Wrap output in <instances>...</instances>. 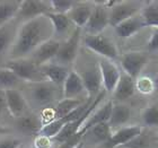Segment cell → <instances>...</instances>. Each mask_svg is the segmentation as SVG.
<instances>
[{
    "label": "cell",
    "mask_w": 158,
    "mask_h": 148,
    "mask_svg": "<svg viewBox=\"0 0 158 148\" xmlns=\"http://www.w3.org/2000/svg\"><path fill=\"white\" fill-rule=\"evenodd\" d=\"M147 48L149 51H158V27H155L152 31L150 39L147 43Z\"/></svg>",
    "instance_id": "35"
},
{
    "label": "cell",
    "mask_w": 158,
    "mask_h": 148,
    "mask_svg": "<svg viewBox=\"0 0 158 148\" xmlns=\"http://www.w3.org/2000/svg\"><path fill=\"white\" fill-rule=\"evenodd\" d=\"M84 91L85 88L80 75L76 71H69L62 85L63 99H78Z\"/></svg>",
    "instance_id": "17"
},
{
    "label": "cell",
    "mask_w": 158,
    "mask_h": 148,
    "mask_svg": "<svg viewBox=\"0 0 158 148\" xmlns=\"http://www.w3.org/2000/svg\"><path fill=\"white\" fill-rule=\"evenodd\" d=\"M6 95L7 110L14 118H19L24 114L27 109V103L22 95V93L17 89H5Z\"/></svg>",
    "instance_id": "14"
},
{
    "label": "cell",
    "mask_w": 158,
    "mask_h": 148,
    "mask_svg": "<svg viewBox=\"0 0 158 148\" xmlns=\"http://www.w3.org/2000/svg\"><path fill=\"white\" fill-rule=\"evenodd\" d=\"M11 30L8 25L0 27V53L5 52L11 44Z\"/></svg>",
    "instance_id": "33"
},
{
    "label": "cell",
    "mask_w": 158,
    "mask_h": 148,
    "mask_svg": "<svg viewBox=\"0 0 158 148\" xmlns=\"http://www.w3.org/2000/svg\"><path fill=\"white\" fill-rule=\"evenodd\" d=\"M56 87L58 86L53 85L52 82L44 80V82H34L32 87L31 96L35 103L39 105H46L54 101L56 94Z\"/></svg>",
    "instance_id": "11"
},
{
    "label": "cell",
    "mask_w": 158,
    "mask_h": 148,
    "mask_svg": "<svg viewBox=\"0 0 158 148\" xmlns=\"http://www.w3.org/2000/svg\"><path fill=\"white\" fill-rule=\"evenodd\" d=\"M54 35L52 23L44 15L22 24L16 39L11 44L10 57L13 59H24L30 56L41 44L52 39Z\"/></svg>",
    "instance_id": "1"
},
{
    "label": "cell",
    "mask_w": 158,
    "mask_h": 148,
    "mask_svg": "<svg viewBox=\"0 0 158 148\" xmlns=\"http://www.w3.org/2000/svg\"><path fill=\"white\" fill-rule=\"evenodd\" d=\"M135 89L141 94H152L156 89L155 82L149 77H138L135 80Z\"/></svg>",
    "instance_id": "30"
},
{
    "label": "cell",
    "mask_w": 158,
    "mask_h": 148,
    "mask_svg": "<svg viewBox=\"0 0 158 148\" xmlns=\"http://www.w3.org/2000/svg\"><path fill=\"white\" fill-rule=\"evenodd\" d=\"M7 109V102H6V95H5V91L0 89V114Z\"/></svg>",
    "instance_id": "37"
},
{
    "label": "cell",
    "mask_w": 158,
    "mask_h": 148,
    "mask_svg": "<svg viewBox=\"0 0 158 148\" xmlns=\"http://www.w3.org/2000/svg\"><path fill=\"white\" fill-rule=\"evenodd\" d=\"M82 103L84 102L80 99H62L54 108V116L56 119L63 118L81 105Z\"/></svg>",
    "instance_id": "26"
},
{
    "label": "cell",
    "mask_w": 158,
    "mask_h": 148,
    "mask_svg": "<svg viewBox=\"0 0 158 148\" xmlns=\"http://www.w3.org/2000/svg\"><path fill=\"white\" fill-rule=\"evenodd\" d=\"M52 13L50 1H40V0H25L20 1L19 10L16 17L18 19L24 20V23L46 14Z\"/></svg>",
    "instance_id": "5"
},
{
    "label": "cell",
    "mask_w": 158,
    "mask_h": 148,
    "mask_svg": "<svg viewBox=\"0 0 158 148\" xmlns=\"http://www.w3.org/2000/svg\"><path fill=\"white\" fill-rule=\"evenodd\" d=\"M16 125H17V129L20 132H23V133L28 136L35 135V133L39 135L40 130L42 129L41 120L37 119L36 116H33V115H30V114L22 115L19 118H17Z\"/></svg>",
    "instance_id": "23"
},
{
    "label": "cell",
    "mask_w": 158,
    "mask_h": 148,
    "mask_svg": "<svg viewBox=\"0 0 158 148\" xmlns=\"http://www.w3.org/2000/svg\"><path fill=\"white\" fill-rule=\"evenodd\" d=\"M60 42L56 40H49L37 48L32 53V60L37 67H41L43 65H46L48 61L56 58V53L59 51Z\"/></svg>",
    "instance_id": "12"
},
{
    "label": "cell",
    "mask_w": 158,
    "mask_h": 148,
    "mask_svg": "<svg viewBox=\"0 0 158 148\" xmlns=\"http://www.w3.org/2000/svg\"><path fill=\"white\" fill-rule=\"evenodd\" d=\"M142 132L140 125H130V127H122L118 128L115 132H112L111 138L103 144L102 148H118L128 144L130 140L135 138Z\"/></svg>",
    "instance_id": "9"
},
{
    "label": "cell",
    "mask_w": 158,
    "mask_h": 148,
    "mask_svg": "<svg viewBox=\"0 0 158 148\" xmlns=\"http://www.w3.org/2000/svg\"><path fill=\"white\" fill-rule=\"evenodd\" d=\"M84 43L89 50L104 57L107 60H114L118 57V49L114 45V43L110 41L107 37L103 36L102 34H97V35L87 34L84 39Z\"/></svg>",
    "instance_id": "3"
},
{
    "label": "cell",
    "mask_w": 158,
    "mask_h": 148,
    "mask_svg": "<svg viewBox=\"0 0 158 148\" xmlns=\"http://www.w3.org/2000/svg\"><path fill=\"white\" fill-rule=\"evenodd\" d=\"M80 77L84 84V88L88 94V99H94L101 93L102 87V78L98 67L86 70L80 75Z\"/></svg>",
    "instance_id": "13"
},
{
    "label": "cell",
    "mask_w": 158,
    "mask_h": 148,
    "mask_svg": "<svg viewBox=\"0 0 158 148\" xmlns=\"http://www.w3.org/2000/svg\"><path fill=\"white\" fill-rule=\"evenodd\" d=\"M34 145L36 148H50L51 147V139L39 135L34 142Z\"/></svg>",
    "instance_id": "36"
},
{
    "label": "cell",
    "mask_w": 158,
    "mask_h": 148,
    "mask_svg": "<svg viewBox=\"0 0 158 148\" xmlns=\"http://www.w3.org/2000/svg\"><path fill=\"white\" fill-rule=\"evenodd\" d=\"M20 79L17 77L11 70L7 68H1L0 69V87L5 89H15Z\"/></svg>",
    "instance_id": "28"
},
{
    "label": "cell",
    "mask_w": 158,
    "mask_h": 148,
    "mask_svg": "<svg viewBox=\"0 0 158 148\" xmlns=\"http://www.w3.org/2000/svg\"><path fill=\"white\" fill-rule=\"evenodd\" d=\"M139 6L133 1H115L111 7V13L109 14V24L115 27L118 24L124 22L130 17L137 15Z\"/></svg>",
    "instance_id": "6"
},
{
    "label": "cell",
    "mask_w": 158,
    "mask_h": 148,
    "mask_svg": "<svg viewBox=\"0 0 158 148\" xmlns=\"http://www.w3.org/2000/svg\"><path fill=\"white\" fill-rule=\"evenodd\" d=\"M50 19V22L52 23L53 30H54V34L56 35H64V34L69 31L71 22L68 18L67 15L63 14H54V13H49L45 15Z\"/></svg>",
    "instance_id": "25"
},
{
    "label": "cell",
    "mask_w": 158,
    "mask_h": 148,
    "mask_svg": "<svg viewBox=\"0 0 158 148\" xmlns=\"http://www.w3.org/2000/svg\"><path fill=\"white\" fill-rule=\"evenodd\" d=\"M93 9L94 6L90 2H76L71 10L67 14V16L71 23L76 25L77 28H81L87 24Z\"/></svg>",
    "instance_id": "15"
},
{
    "label": "cell",
    "mask_w": 158,
    "mask_h": 148,
    "mask_svg": "<svg viewBox=\"0 0 158 148\" xmlns=\"http://www.w3.org/2000/svg\"><path fill=\"white\" fill-rule=\"evenodd\" d=\"M111 136H112V129L107 122H104V123H99V125H96L88 129L82 137V142H89L103 145L111 138Z\"/></svg>",
    "instance_id": "20"
},
{
    "label": "cell",
    "mask_w": 158,
    "mask_h": 148,
    "mask_svg": "<svg viewBox=\"0 0 158 148\" xmlns=\"http://www.w3.org/2000/svg\"><path fill=\"white\" fill-rule=\"evenodd\" d=\"M131 116V111L130 108L124 104H113L111 115L107 123L112 128H118L121 125H125L130 120Z\"/></svg>",
    "instance_id": "22"
},
{
    "label": "cell",
    "mask_w": 158,
    "mask_h": 148,
    "mask_svg": "<svg viewBox=\"0 0 158 148\" xmlns=\"http://www.w3.org/2000/svg\"><path fill=\"white\" fill-rule=\"evenodd\" d=\"M112 106H113V102L112 101H109V102L105 103L103 106H101L98 110H95L92 114L89 115V118L86 120V122L82 125L81 128L79 129L78 131L79 133H81L84 136L85 132L88 129L92 128V127L109 121L110 115H111V111H112Z\"/></svg>",
    "instance_id": "18"
},
{
    "label": "cell",
    "mask_w": 158,
    "mask_h": 148,
    "mask_svg": "<svg viewBox=\"0 0 158 148\" xmlns=\"http://www.w3.org/2000/svg\"><path fill=\"white\" fill-rule=\"evenodd\" d=\"M79 41H80V28L76 27L64 42L60 43L59 51L54 58L58 61V65L66 67V65L73 62L78 52Z\"/></svg>",
    "instance_id": "4"
},
{
    "label": "cell",
    "mask_w": 158,
    "mask_h": 148,
    "mask_svg": "<svg viewBox=\"0 0 158 148\" xmlns=\"http://www.w3.org/2000/svg\"><path fill=\"white\" fill-rule=\"evenodd\" d=\"M40 71L48 82H52L56 86H62L67 76L69 74V70L67 67L60 66L58 63H49L43 65L40 67Z\"/></svg>",
    "instance_id": "16"
},
{
    "label": "cell",
    "mask_w": 158,
    "mask_h": 148,
    "mask_svg": "<svg viewBox=\"0 0 158 148\" xmlns=\"http://www.w3.org/2000/svg\"><path fill=\"white\" fill-rule=\"evenodd\" d=\"M51 3V9L54 14H63L67 15L71 8L75 6L76 1H69V0H52Z\"/></svg>",
    "instance_id": "31"
},
{
    "label": "cell",
    "mask_w": 158,
    "mask_h": 148,
    "mask_svg": "<svg viewBox=\"0 0 158 148\" xmlns=\"http://www.w3.org/2000/svg\"><path fill=\"white\" fill-rule=\"evenodd\" d=\"M135 91V80L129 77L127 74H121L120 79L118 82L115 89L113 91L114 93V99L118 101H124L127 99H130Z\"/></svg>",
    "instance_id": "21"
},
{
    "label": "cell",
    "mask_w": 158,
    "mask_h": 148,
    "mask_svg": "<svg viewBox=\"0 0 158 148\" xmlns=\"http://www.w3.org/2000/svg\"><path fill=\"white\" fill-rule=\"evenodd\" d=\"M98 69L102 78V85L105 92H113L120 79V70L110 60L103 59L98 62Z\"/></svg>",
    "instance_id": "10"
},
{
    "label": "cell",
    "mask_w": 158,
    "mask_h": 148,
    "mask_svg": "<svg viewBox=\"0 0 158 148\" xmlns=\"http://www.w3.org/2000/svg\"><path fill=\"white\" fill-rule=\"evenodd\" d=\"M109 24V13L106 7L101 5H95L94 9L92 11V15L89 17L88 22L85 25V28L87 31L88 35H97L101 34L105 30Z\"/></svg>",
    "instance_id": "8"
},
{
    "label": "cell",
    "mask_w": 158,
    "mask_h": 148,
    "mask_svg": "<svg viewBox=\"0 0 158 148\" xmlns=\"http://www.w3.org/2000/svg\"><path fill=\"white\" fill-rule=\"evenodd\" d=\"M22 142L19 139L15 138H5L0 139V148H19Z\"/></svg>",
    "instance_id": "34"
},
{
    "label": "cell",
    "mask_w": 158,
    "mask_h": 148,
    "mask_svg": "<svg viewBox=\"0 0 158 148\" xmlns=\"http://www.w3.org/2000/svg\"><path fill=\"white\" fill-rule=\"evenodd\" d=\"M19 7L20 1H0V27L16 17Z\"/></svg>",
    "instance_id": "24"
},
{
    "label": "cell",
    "mask_w": 158,
    "mask_h": 148,
    "mask_svg": "<svg viewBox=\"0 0 158 148\" xmlns=\"http://www.w3.org/2000/svg\"><path fill=\"white\" fill-rule=\"evenodd\" d=\"M5 68L11 70L20 80L31 82L33 84L45 80L40 71V67H37L32 59H13L8 61Z\"/></svg>",
    "instance_id": "2"
},
{
    "label": "cell",
    "mask_w": 158,
    "mask_h": 148,
    "mask_svg": "<svg viewBox=\"0 0 158 148\" xmlns=\"http://www.w3.org/2000/svg\"><path fill=\"white\" fill-rule=\"evenodd\" d=\"M147 57L142 52H131L125 53L121 59V66L122 69L124 70V74L131 77L133 80L138 78L140 73L142 71L143 67L147 65Z\"/></svg>",
    "instance_id": "7"
},
{
    "label": "cell",
    "mask_w": 158,
    "mask_h": 148,
    "mask_svg": "<svg viewBox=\"0 0 158 148\" xmlns=\"http://www.w3.org/2000/svg\"><path fill=\"white\" fill-rule=\"evenodd\" d=\"M142 121L147 127H157L158 125V105L147 106L142 111Z\"/></svg>",
    "instance_id": "29"
},
{
    "label": "cell",
    "mask_w": 158,
    "mask_h": 148,
    "mask_svg": "<svg viewBox=\"0 0 158 148\" xmlns=\"http://www.w3.org/2000/svg\"><path fill=\"white\" fill-rule=\"evenodd\" d=\"M10 130L9 129L5 128V127H2V125H0V135H6V133H9Z\"/></svg>",
    "instance_id": "38"
},
{
    "label": "cell",
    "mask_w": 158,
    "mask_h": 148,
    "mask_svg": "<svg viewBox=\"0 0 158 148\" xmlns=\"http://www.w3.org/2000/svg\"><path fill=\"white\" fill-rule=\"evenodd\" d=\"M143 27H146V25L141 15H139V16L135 15V16L125 19L124 22L120 23L114 28H115V33L118 36L127 39V37H130L132 35H135V33H138Z\"/></svg>",
    "instance_id": "19"
},
{
    "label": "cell",
    "mask_w": 158,
    "mask_h": 148,
    "mask_svg": "<svg viewBox=\"0 0 158 148\" xmlns=\"http://www.w3.org/2000/svg\"><path fill=\"white\" fill-rule=\"evenodd\" d=\"M149 144H150V138L147 135H143L141 132L135 138L130 140L128 144H125V145L118 148H148Z\"/></svg>",
    "instance_id": "32"
},
{
    "label": "cell",
    "mask_w": 158,
    "mask_h": 148,
    "mask_svg": "<svg viewBox=\"0 0 158 148\" xmlns=\"http://www.w3.org/2000/svg\"><path fill=\"white\" fill-rule=\"evenodd\" d=\"M141 17L146 26L158 27V2H150L143 7Z\"/></svg>",
    "instance_id": "27"
},
{
    "label": "cell",
    "mask_w": 158,
    "mask_h": 148,
    "mask_svg": "<svg viewBox=\"0 0 158 148\" xmlns=\"http://www.w3.org/2000/svg\"><path fill=\"white\" fill-rule=\"evenodd\" d=\"M84 146H85V142H80V144H79L78 146H77L76 148H84Z\"/></svg>",
    "instance_id": "39"
},
{
    "label": "cell",
    "mask_w": 158,
    "mask_h": 148,
    "mask_svg": "<svg viewBox=\"0 0 158 148\" xmlns=\"http://www.w3.org/2000/svg\"><path fill=\"white\" fill-rule=\"evenodd\" d=\"M154 82H155V86H156V87H158V75H157V77L155 78V80H154Z\"/></svg>",
    "instance_id": "40"
}]
</instances>
